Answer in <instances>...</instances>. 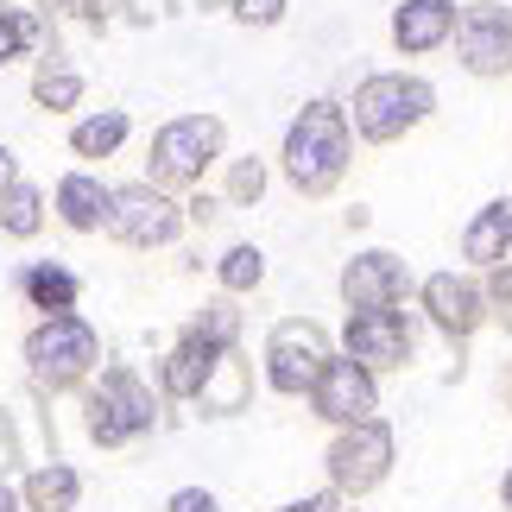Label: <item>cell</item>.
I'll return each mask as SVG.
<instances>
[{
    "label": "cell",
    "mask_w": 512,
    "mask_h": 512,
    "mask_svg": "<svg viewBox=\"0 0 512 512\" xmlns=\"http://www.w3.org/2000/svg\"><path fill=\"white\" fill-rule=\"evenodd\" d=\"M19 361H26V380L45 392V399L83 392L95 373H102V329H95L83 310L38 317L26 336H19Z\"/></svg>",
    "instance_id": "cell-1"
},
{
    "label": "cell",
    "mask_w": 512,
    "mask_h": 512,
    "mask_svg": "<svg viewBox=\"0 0 512 512\" xmlns=\"http://www.w3.org/2000/svg\"><path fill=\"white\" fill-rule=\"evenodd\" d=\"M348 152H354V127H348V108L342 102H304L285 127V146H279V165L291 177V190L304 196H329L348 171Z\"/></svg>",
    "instance_id": "cell-2"
},
{
    "label": "cell",
    "mask_w": 512,
    "mask_h": 512,
    "mask_svg": "<svg viewBox=\"0 0 512 512\" xmlns=\"http://www.w3.org/2000/svg\"><path fill=\"white\" fill-rule=\"evenodd\" d=\"M83 430L102 449H127V443L152 437L159 430V392H152V380H140V367H127V361L102 367L83 386Z\"/></svg>",
    "instance_id": "cell-3"
},
{
    "label": "cell",
    "mask_w": 512,
    "mask_h": 512,
    "mask_svg": "<svg viewBox=\"0 0 512 512\" xmlns=\"http://www.w3.org/2000/svg\"><path fill=\"white\" fill-rule=\"evenodd\" d=\"M222 146H228V121L222 114H177L152 133L146 146V184L159 190H196L209 165H222Z\"/></svg>",
    "instance_id": "cell-4"
},
{
    "label": "cell",
    "mask_w": 512,
    "mask_h": 512,
    "mask_svg": "<svg viewBox=\"0 0 512 512\" xmlns=\"http://www.w3.org/2000/svg\"><path fill=\"white\" fill-rule=\"evenodd\" d=\"M430 108H437V89H430L424 76L380 70V76H367V83L354 89L348 127L361 133V140H373V146H392V140H405L418 121H430Z\"/></svg>",
    "instance_id": "cell-5"
},
{
    "label": "cell",
    "mask_w": 512,
    "mask_h": 512,
    "mask_svg": "<svg viewBox=\"0 0 512 512\" xmlns=\"http://www.w3.org/2000/svg\"><path fill=\"white\" fill-rule=\"evenodd\" d=\"M108 234L133 253H152V247H171L177 234H184V203H177L171 190L146 184V177H133V184H114L108 196Z\"/></svg>",
    "instance_id": "cell-6"
},
{
    "label": "cell",
    "mask_w": 512,
    "mask_h": 512,
    "mask_svg": "<svg viewBox=\"0 0 512 512\" xmlns=\"http://www.w3.org/2000/svg\"><path fill=\"white\" fill-rule=\"evenodd\" d=\"M329 354H336V348H329V329H323V323H310V317H279V323L266 329V386L285 392V399H304Z\"/></svg>",
    "instance_id": "cell-7"
},
{
    "label": "cell",
    "mask_w": 512,
    "mask_h": 512,
    "mask_svg": "<svg viewBox=\"0 0 512 512\" xmlns=\"http://www.w3.org/2000/svg\"><path fill=\"white\" fill-rule=\"evenodd\" d=\"M310 411H317L323 424H367V418H380V373H367L361 361H348V354H329L323 373L310 380Z\"/></svg>",
    "instance_id": "cell-8"
},
{
    "label": "cell",
    "mask_w": 512,
    "mask_h": 512,
    "mask_svg": "<svg viewBox=\"0 0 512 512\" xmlns=\"http://www.w3.org/2000/svg\"><path fill=\"white\" fill-rule=\"evenodd\" d=\"M323 468H329V487H336V494H373V487L392 475V430L380 418L336 430Z\"/></svg>",
    "instance_id": "cell-9"
},
{
    "label": "cell",
    "mask_w": 512,
    "mask_h": 512,
    "mask_svg": "<svg viewBox=\"0 0 512 512\" xmlns=\"http://www.w3.org/2000/svg\"><path fill=\"white\" fill-rule=\"evenodd\" d=\"M411 348H418V329L399 304L392 310H348L342 323V354L361 361L367 373H392V367H411Z\"/></svg>",
    "instance_id": "cell-10"
},
{
    "label": "cell",
    "mask_w": 512,
    "mask_h": 512,
    "mask_svg": "<svg viewBox=\"0 0 512 512\" xmlns=\"http://www.w3.org/2000/svg\"><path fill=\"white\" fill-rule=\"evenodd\" d=\"M456 38H462V64L475 76H512V7H500V0L462 7Z\"/></svg>",
    "instance_id": "cell-11"
},
{
    "label": "cell",
    "mask_w": 512,
    "mask_h": 512,
    "mask_svg": "<svg viewBox=\"0 0 512 512\" xmlns=\"http://www.w3.org/2000/svg\"><path fill=\"white\" fill-rule=\"evenodd\" d=\"M405 291H411V272H405L399 253H386V247H367L342 266V304L348 310H392Z\"/></svg>",
    "instance_id": "cell-12"
},
{
    "label": "cell",
    "mask_w": 512,
    "mask_h": 512,
    "mask_svg": "<svg viewBox=\"0 0 512 512\" xmlns=\"http://www.w3.org/2000/svg\"><path fill=\"white\" fill-rule=\"evenodd\" d=\"M418 298H424V317L437 323V329H443V336L456 342V348H462L468 336H475L481 317H487V291H481L475 279H462V272H430Z\"/></svg>",
    "instance_id": "cell-13"
},
{
    "label": "cell",
    "mask_w": 512,
    "mask_h": 512,
    "mask_svg": "<svg viewBox=\"0 0 512 512\" xmlns=\"http://www.w3.org/2000/svg\"><path fill=\"white\" fill-rule=\"evenodd\" d=\"M108 196L114 184L95 165H76L64 171L51 184V215H57V228H70V234H102L108 228Z\"/></svg>",
    "instance_id": "cell-14"
},
{
    "label": "cell",
    "mask_w": 512,
    "mask_h": 512,
    "mask_svg": "<svg viewBox=\"0 0 512 512\" xmlns=\"http://www.w3.org/2000/svg\"><path fill=\"white\" fill-rule=\"evenodd\" d=\"M222 354H228V348H215V342L196 336V329H184V336L165 348V361H159V399H171V405H196Z\"/></svg>",
    "instance_id": "cell-15"
},
{
    "label": "cell",
    "mask_w": 512,
    "mask_h": 512,
    "mask_svg": "<svg viewBox=\"0 0 512 512\" xmlns=\"http://www.w3.org/2000/svg\"><path fill=\"white\" fill-rule=\"evenodd\" d=\"M13 291L38 317H64V310H76V298H83V279H76V266H64V260H26L13 272Z\"/></svg>",
    "instance_id": "cell-16"
},
{
    "label": "cell",
    "mask_w": 512,
    "mask_h": 512,
    "mask_svg": "<svg viewBox=\"0 0 512 512\" xmlns=\"http://www.w3.org/2000/svg\"><path fill=\"white\" fill-rule=\"evenodd\" d=\"M456 38V0H405L399 13H392V45L405 57H424Z\"/></svg>",
    "instance_id": "cell-17"
},
{
    "label": "cell",
    "mask_w": 512,
    "mask_h": 512,
    "mask_svg": "<svg viewBox=\"0 0 512 512\" xmlns=\"http://www.w3.org/2000/svg\"><path fill=\"white\" fill-rule=\"evenodd\" d=\"M19 500H26V512H76L83 506V468L64 462V456L32 462L19 475Z\"/></svg>",
    "instance_id": "cell-18"
},
{
    "label": "cell",
    "mask_w": 512,
    "mask_h": 512,
    "mask_svg": "<svg viewBox=\"0 0 512 512\" xmlns=\"http://www.w3.org/2000/svg\"><path fill=\"white\" fill-rule=\"evenodd\" d=\"M83 70L76 64H64V57H57V38L45 51H38V64H32V108L38 114H76L83 108Z\"/></svg>",
    "instance_id": "cell-19"
},
{
    "label": "cell",
    "mask_w": 512,
    "mask_h": 512,
    "mask_svg": "<svg viewBox=\"0 0 512 512\" xmlns=\"http://www.w3.org/2000/svg\"><path fill=\"white\" fill-rule=\"evenodd\" d=\"M127 133H133L127 108H89L83 121H70V159L102 165V159H114V152L127 146Z\"/></svg>",
    "instance_id": "cell-20"
},
{
    "label": "cell",
    "mask_w": 512,
    "mask_h": 512,
    "mask_svg": "<svg viewBox=\"0 0 512 512\" xmlns=\"http://www.w3.org/2000/svg\"><path fill=\"white\" fill-rule=\"evenodd\" d=\"M196 405H203V418H234V411L253 405V367H247L241 348H228L222 361H215V373H209V386H203Z\"/></svg>",
    "instance_id": "cell-21"
},
{
    "label": "cell",
    "mask_w": 512,
    "mask_h": 512,
    "mask_svg": "<svg viewBox=\"0 0 512 512\" xmlns=\"http://www.w3.org/2000/svg\"><path fill=\"white\" fill-rule=\"evenodd\" d=\"M45 222H51V196L32 177H13L7 196H0V241H38Z\"/></svg>",
    "instance_id": "cell-22"
},
{
    "label": "cell",
    "mask_w": 512,
    "mask_h": 512,
    "mask_svg": "<svg viewBox=\"0 0 512 512\" xmlns=\"http://www.w3.org/2000/svg\"><path fill=\"white\" fill-rule=\"evenodd\" d=\"M45 45H51V13L0 0V70L19 64V57H38Z\"/></svg>",
    "instance_id": "cell-23"
},
{
    "label": "cell",
    "mask_w": 512,
    "mask_h": 512,
    "mask_svg": "<svg viewBox=\"0 0 512 512\" xmlns=\"http://www.w3.org/2000/svg\"><path fill=\"white\" fill-rule=\"evenodd\" d=\"M506 247H512V196H494V203H487L475 222H468V234H462V260L500 266Z\"/></svg>",
    "instance_id": "cell-24"
},
{
    "label": "cell",
    "mask_w": 512,
    "mask_h": 512,
    "mask_svg": "<svg viewBox=\"0 0 512 512\" xmlns=\"http://www.w3.org/2000/svg\"><path fill=\"white\" fill-rule=\"evenodd\" d=\"M215 285H222L228 298H247V291H260V285H266V253L253 247V241H234L222 260H215Z\"/></svg>",
    "instance_id": "cell-25"
},
{
    "label": "cell",
    "mask_w": 512,
    "mask_h": 512,
    "mask_svg": "<svg viewBox=\"0 0 512 512\" xmlns=\"http://www.w3.org/2000/svg\"><path fill=\"white\" fill-rule=\"evenodd\" d=\"M190 329H196L203 342H215V348H241V304L222 291V298H209V304L190 317Z\"/></svg>",
    "instance_id": "cell-26"
},
{
    "label": "cell",
    "mask_w": 512,
    "mask_h": 512,
    "mask_svg": "<svg viewBox=\"0 0 512 512\" xmlns=\"http://www.w3.org/2000/svg\"><path fill=\"white\" fill-rule=\"evenodd\" d=\"M266 196V159H228V190L222 203L228 209H253Z\"/></svg>",
    "instance_id": "cell-27"
},
{
    "label": "cell",
    "mask_w": 512,
    "mask_h": 512,
    "mask_svg": "<svg viewBox=\"0 0 512 512\" xmlns=\"http://www.w3.org/2000/svg\"><path fill=\"white\" fill-rule=\"evenodd\" d=\"M45 13H51V19H70V26H83V32H95V38L114 26V0H51Z\"/></svg>",
    "instance_id": "cell-28"
},
{
    "label": "cell",
    "mask_w": 512,
    "mask_h": 512,
    "mask_svg": "<svg viewBox=\"0 0 512 512\" xmlns=\"http://www.w3.org/2000/svg\"><path fill=\"white\" fill-rule=\"evenodd\" d=\"M285 7H291V0H228V13L234 19H241V26H279V19H285Z\"/></svg>",
    "instance_id": "cell-29"
},
{
    "label": "cell",
    "mask_w": 512,
    "mask_h": 512,
    "mask_svg": "<svg viewBox=\"0 0 512 512\" xmlns=\"http://www.w3.org/2000/svg\"><path fill=\"white\" fill-rule=\"evenodd\" d=\"M19 462H26V449H19V424H13V411L0 405V481H7Z\"/></svg>",
    "instance_id": "cell-30"
},
{
    "label": "cell",
    "mask_w": 512,
    "mask_h": 512,
    "mask_svg": "<svg viewBox=\"0 0 512 512\" xmlns=\"http://www.w3.org/2000/svg\"><path fill=\"white\" fill-rule=\"evenodd\" d=\"M215 215H222V196H209L203 184H196V190L184 196V228H209Z\"/></svg>",
    "instance_id": "cell-31"
},
{
    "label": "cell",
    "mask_w": 512,
    "mask_h": 512,
    "mask_svg": "<svg viewBox=\"0 0 512 512\" xmlns=\"http://www.w3.org/2000/svg\"><path fill=\"white\" fill-rule=\"evenodd\" d=\"M165 512H222V500H215L209 487H177V494L165 500Z\"/></svg>",
    "instance_id": "cell-32"
},
{
    "label": "cell",
    "mask_w": 512,
    "mask_h": 512,
    "mask_svg": "<svg viewBox=\"0 0 512 512\" xmlns=\"http://www.w3.org/2000/svg\"><path fill=\"white\" fill-rule=\"evenodd\" d=\"M279 512H342V494L336 487H317V494H304V500H285Z\"/></svg>",
    "instance_id": "cell-33"
},
{
    "label": "cell",
    "mask_w": 512,
    "mask_h": 512,
    "mask_svg": "<svg viewBox=\"0 0 512 512\" xmlns=\"http://www.w3.org/2000/svg\"><path fill=\"white\" fill-rule=\"evenodd\" d=\"M114 7H121L127 26H152V19L165 13V0H114Z\"/></svg>",
    "instance_id": "cell-34"
},
{
    "label": "cell",
    "mask_w": 512,
    "mask_h": 512,
    "mask_svg": "<svg viewBox=\"0 0 512 512\" xmlns=\"http://www.w3.org/2000/svg\"><path fill=\"white\" fill-rule=\"evenodd\" d=\"M13 177H19V159H13V146H0V196H7Z\"/></svg>",
    "instance_id": "cell-35"
},
{
    "label": "cell",
    "mask_w": 512,
    "mask_h": 512,
    "mask_svg": "<svg viewBox=\"0 0 512 512\" xmlns=\"http://www.w3.org/2000/svg\"><path fill=\"white\" fill-rule=\"evenodd\" d=\"M0 512H26V500H19V481H0Z\"/></svg>",
    "instance_id": "cell-36"
},
{
    "label": "cell",
    "mask_w": 512,
    "mask_h": 512,
    "mask_svg": "<svg viewBox=\"0 0 512 512\" xmlns=\"http://www.w3.org/2000/svg\"><path fill=\"white\" fill-rule=\"evenodd\" d=\"M494 298H512V266H500V272H494Z\"/></svg>",
    "instance_id": "cell-37"
},
{
    "label": "cell",
    "mask_w": 512,
    "mask_h": 512,
    "mask_svg": "<svg viewBox=\"0 0 512 512\" xmlns=\"http://www.w3.org/2000/svg\"><path fill=\"white\" fill-rule=\"evenodd\" d=\"M500 329L512 336V298H500Z\"/></svg>",
    "instance_id": "cell-38"
},
{
    "label": "cell",
    "mask_w": 512,
    "mask_h": 512,
    "mask_svg": "<svg viewBox=\"0 0 512 512\" xmlns=\"http://www.w3.org/2000/svg\"><path fill=\"white\" fill-rule=\"evenodd\" d=\"M500 506L512 512V468H506V481H500Z\"/></svg>",
    "instance_id": "cell-39"
},
{
    "label": "cell",
    "mask_w": 512,
    "mask_h": 512,
    "mask_svg": "<svg viewBox=\"0 0 512 512\" xmlns=\"http://www.w3.org/2000/svg\"><path fill=\"white\" fill-rule=\"evenodd\" d=\"M500 392H506V405H512V367H506V373H500Z\"/></svg>",
    "instance_id": "cell-40"
},
{
    "label": "cell",
    "mask_w": 512,
    "mask_h": 512,
    "mask_svg": "<svg viewBox=\"0 0 512 512\" xmlns=\"http://www.w3.org/2000/svg\"><path fill=\"white\" fill-rule=\"evenodd\" d=\"M26 7H38V13H45V7H51V0H26Z\"/></svg>",
    "instance_id": "cell-41"
}]
</instances>
